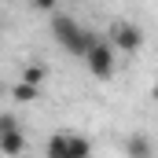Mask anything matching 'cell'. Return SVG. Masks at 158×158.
Listing matches in <instances>:
<instances>
[{
    "instance_id": "obj_1",
    "label": "cell",
    "mask_w": 158,
    "mask_h": 158,
    "mask_svg": "<svg viewBox=\"0 0 158 158\" xmlns=\"http://www.w3.org/2000/svg\"><path fill=\"white\" fill-rule=\"evenodd\" d=\"M52 33H55V40H59V48L70 52V55H85L88 44L96 40L81 22H74L70 15H55V19H52Z\"/></svg>"
},
{
    "instance_id": "obj_2",
    "label": "cell",
    "mask_w": 158,
    "mask_h": 158,
    "mask_svg": "<svg viewBox=\"0 0 158 158\" xmlns=\"http://www.w3.org/2000/svg\"><path fill=\"white\" fill-rule=\"evenodd\" d=\"M48 158H92V143L77 132H55L44 147Z\"/></svg>"
},
{
    "instance_id": "obj_3",
    "label": "cell",
    "mask_w": 158,
    "mask_h": 158,
    "mask_svg": "<svg viewBox=\"0 0 158 158\" xmlns=\"http://www.w3.org/2000/svg\"><path fill=\"white\" fill-rule=\"evenodd\" d=\"M81 59L88 63V74L99 77V81H107L110 74H114V48H110L107 40H99V37L88 44V52H85Z\"/></svg>"
},
{
    "instance_id": "obj_4",
    "label": "cell",
    "mask_w": 158,
    "mask_h": 158,
    "mask_svg": "<svg viewBox=\"0 0 158 158\" xmlns=\"http://www.w3.org/2000/svg\"><path fill=\"white\" fill-rule=\"evenodd\" d=\"M26 151V132L19 129V121L11 114H0V155L4 158H19Z\"/></svg>"
},
{
    "instance_id": "obj_5",
    "label": "cell",
    "mask_w": 158,
    "mask_h": 158,
    "mask_svg": "<svg viewBox=\"0 0 158 158\" xmlns=\"http://www.w3.org/2000/svg\"><path fill=\"white\" fill-rule=\"evenodd\" d=\"M107 44H110V48H121V52H140V48H143V30L132 26V22H118V26L110 30Z\"/></svg>"
},
{
    "instance_id": "obj_6",
    "label": "cell",
    "mask_w": 158,
    "mask_h": 158,
    "mask_svg": "<svg viewBox=\"0 0 158 158\" xmlns=\"http://www.w3.org/2000/svg\"><path fill=\"white\" fill-rule=\"evenodd\" d=\"M11 99H15V103H37V99H40V85L15 81V85H11Z\"/></svg>"
},
{
    "instance_id": "obj_7",
    "label": "cell",
    "mask_w": 158,
    "mask_h": 158,
    "mask_svg": "<svg viewBox=\"0 0 158 158\" xmlns=\"http://www.w3.org/2000/svg\"><path fill=\"white\" fill-rule=\"evenodd\" d=\"M125 151H129V158H151V155H155V147H151L147 136H129Z\"/></svg>"
},
{
    "instance_id": "obj_8",
    "label": "cell",
    "mask_w": 158,
    "mask_h": 158,
    "mask_svg": "<svg viewBox=\"0 0 158 158\" xmlns=\"http://www.w3.org/2000/svg\"><path fill=\"white\" fill-rule=\"evenodd\" d=\"M44 77H48V70H44L40 63H30V66H22V77L19 81H26V85H44Z\"/></svg>"
},
{
    "instance_id": "obj_9",
    "label": "cell",
    "mask_w": 158,
    "mask_h": 158,
    "mask_svg": "<svg viewBox=\"0 0 158 158\" xmlns=\"http://www.w3.org/2000/svg\"><path fill=\"white\" fill-rule=\"evenodd\" d=\"M55 4H59V0H33L37 11H55Z\"/></svg>"
}]
</instances>
